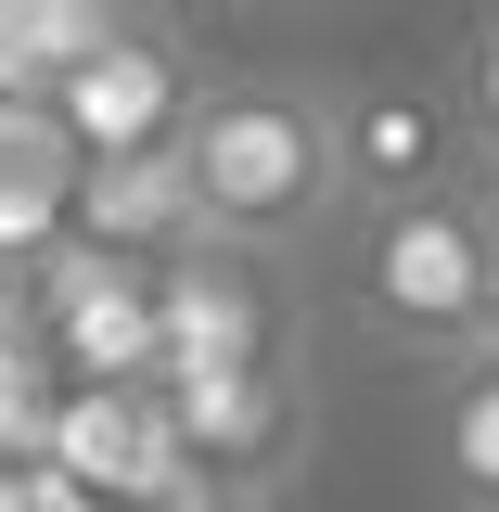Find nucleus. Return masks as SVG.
Here are the masks:
<instances>
[{"mask_svg":"<svg viewBox=\"0 0 499 512\" xmlns=\"http://www.w3.org/2000/svg\"><path fill=\"white\" fill-rule=\"evenodd\" d=\"M180 180L205 244H256V256H308L346 218V167H333V90L282 77V64H218L205 103L180 128Z\"/></svg>","mask_w":499,"mask_h":512,"instance_id":"nucleus-1","label":"nucleus"},{"mask_svg":"<svg viewBox=\"0 0 499 512\" xmlns=\"http://www.w3.org/2000/svg\"><path fill=\"white\" fill-rule=\"evenodd\" d=\"M346 320L397 346V359H474L487 346V244H474V180H436V192H384V205H346Z\"/></svg>","mask_w":499,"mask_h":512,"instance_id":"nucleus-2","label":"nucleus"},{"mask_svg":"<svg viewBox=\"0 0 499 512\" xmlns=\"http://www.w3.org/2000/svg\"><path fill=\"white\" fill-rule=\"evenodd\" d=\"M154 423L180 461V512H269L308 461V372H167Z\"/></svg>","mask_w":499,"mask_h":512,"instance_id":"nucleus-3","label":"nucleus"},{"mask_svg":"<svg viewBox=\"0 0 499 512\" xmlns=\"http://www.w3.org/2000/svg\"><path fill=\"white\" fill-rule=\"evenodd\" d=\"M205 77H218V64L192 52L180 13H128V0H116V13H103V39H90V64L64 77L39 116L64 128V154H77V167H141V154H180Z\"/></svg>","mask_w":499,"mask_h":512,"instance_id":"nucleus-4","label":"nucleus"},{"mask_svg":"<svg viewBox=\"0 0 499 512\" xmlns=\"http://www.w3.org/2000/svg\"><path fill=\"white\" fill-rule=\"evenodd\" d=\"M295 256L256 244H192L180 269H154V333H167V372H295ZM154 372V384H167Z\"/></svg>","mask_w":499,"mask_h":512,"instance_id":"nucleus-5","label":"nucleus"},{"mask_svg":"<svg viewBox=\"0 0 499 512\" xmlns=\"http://www.w3.org/2000/svg\"><path fill=\"white\" fill-rule=\"evenodd\" d=\"M333 167H346V205L461 180L448 90H436V77H333Z\"/></svg>","mask_w":499,"mask_h":512,"instance_id":"nucleus-6","label":"nucleus"},{"mask_svg":"<svg viewBox=\"0 0 499 512\" xmlns=\"http://www.w3.org/2000/svg\"><path fill=\"white\" fill-rule=\"evenodd\" d=\"M64 244H77V256H103V269H128V282L180 269V256L205 244L180 154H141V167H77V192H64Z\"/></svg>","mask_w":499,"mask_h":512,"instance_id":"nucleus-7","label":"nucleus"},{"mask_svg":"<svg viewBox=\"0 0 499 512\" xmlns=\"http://www.w3.org/2000/svg\"><path fill=\"white\" fill-rule=\"evenodd\" d=\"M64 192H77V154L39 103H0V256L26 269L39 244H64Z\"/></svg>","mask_w":499,"mask_h":512,"instance_id":"nucleus-8","label":"nucleus"},{"mask_svg":"<svg viewBox=\"0 0 499 512\" xmlns=\"http://www.w3.org/2000/svg\"><path fill=\"white\" fill-rule=\"evenodd\" d=\"M436 474L461 512H499V359H448L436 372Z\"/></svg>","mask_w":499,"mask_h":512,"instance_id":"nucleus-9","label":"nucleus"},{"mask_svg":"<svg viewBox=\"0 0 499 512\" xmlns=\"http://www.w3.org/2000/svg\"><path fill=\"white\" fill-rule=\"evenodd\" d=\"M116 0H0V103H52L64 77L90 64Z\"/></svg>","mask_w":499,"mask_h":512,"instance_id":"nucleus-10","label":"nucleus"},{"mask_svg":"<svg viewBox=\"0 0 499 512\" xmlns=\"http://www.w3.org/2000/svg\"><path fill=\"white\" fill-rule=\"evenodd\" d=\"M448 128H461V180L499 192V13H474L461 26V52H448Z\"/></svg>","mask_w":499,"mask_h":512,"instance_id":"nucleus-11","label":"nucleus"},{"mask_svg":"<svg viewBox=\"0 0 499 512\" xmlns=\"http://www.w3.org/2000/svg\"><path fill=\"white\" fill-rule=\"evenodd\" d=\"M474 244H487V359H499V192L474 180Z\"/></svg>","mask_w":499,"mask_h":512,"instance_id":"nucleus-12","label":"nucleus"}]
</instances>
